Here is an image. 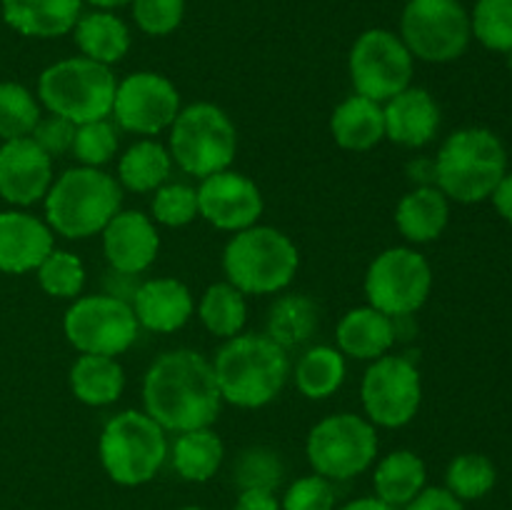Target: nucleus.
I'll return each instance as SVG.
<instances>
[{"label":"nucleus","mask_w":512,"mask_h":510,"mask_svg":"<svg viewBox=\"0 0 512 510\" xmlns=\"http://www.w3.org/2000/svg\"><path fill=\"white\" fill-rule=\"evenodd\" d=\"M130 13L138 30L153 38H165L183 23L185 0H130Z\"/></svg>","instance_id":"a19ab883"},{"label":"nucleus","mask_w":512,"mask_h":510,"mask_svg":"<svg viewBox=\"0 0 512 510\" xmlns=\"http://www.w3.org/2000/svg\"><path fill=\"white\" fill-rule=\"evenodd\" d=\"M98 455L113 483L138 488L160 473L168 458V438L145 410H123L103 425Z\"/></svg>","instance_id":"423d86ee"},{"label":"nucleus","mask_w":512,"mask_h":510,"mask_svg":"<svg viewBox=\"0 0 512 510\" xmlns=\"http://www.w3.org/2000/svg\"><path fill=\"white\" fill-rule=\"evenodd\" d=\"M385 138L403 148H425L438 135L443 115L425 88H405L383 105Z\"/></svg>","instance_id":"aec40b11"},{"label":"nucleus","mask_w":512,"mask_h":510,"mask_svg":"<svg viewBox=\"0 0 512 510\" xmlns=\"http://www.w3.org/2000/svg\"><path fill=\"white\" fill-rule=\"evenodd\" d=\"M168 150L183 173L203 180L233 165L238 130L230 115L215 103H190L180 108L168 128Z\"/></svg>","instance_id":"6e6552de"},{"label":"nucleus","mask_w":512,"mask_h":510,"mask_svg":"<svg viewBox=\"0 0 512 510\" xmlns=\"http://www.w3.org/2000/svg\"><path fill=\"white\" fill-rule=\"evenodd\" d=\"M285 465L273 448L253 445L235 460L233 478L240 490H273L283 483Z\"/></svg>","instance_id":"4c0bfd02"},{"label":"nucleus","mask_w":512,"mask_h":510,"mask_svg":"<svg viewBox=\"0 0 512 510\" xmlns=\"http://www.w3.org/2000/svg\"><path fill=\"white\" fill-rule=\"evenodd\" d=\"M338 510H395V508H390L388 503H383V500L375 498V495H368V498L350 500V503L340 505Z\"/></svg>","instance_id":"de8ad7c7"},{"label":"nucleus","mask_w":512,"mask_h":510,"mask_svg":"<svg viewBox=\"0 0 512 510\" xmlns=\"http://www.w3.org/2000/svg\"><path fill=\"white\" fill-rule=\"evenodd\" d=\"M403 510H465L463 500L455 498L448 488L440 485H425Z\"/></svg>","instance_id":"c03bdc74"},{"label":"nucleus","mask_w":512,"mask_h":510,"mask_svg":"<svg viewBox=\"0 0 512 510\" xmlns=\"http://www.w3.org/2000/svg\"><path fill=\"white\" fill-rule=\"evenodd\" d=\"M348 375L345 355L333 345H313L295 363V388L308 400H325L340 390Z\"/></svg>","instance_id":"7c9ffc66"},{"label":"nucleus","mask_w":512,"mask_h":510,"mask_svg":"<svg viewBox=\"0 0 512 510\" xmlns=\"http://www.w3.org/2000/svg\"><path fill=\"white\" fill-rule=\"evenodd\" d=\"M300 268L293 240L273 225H250L233 233L223 250V270L243 295H275L288 288Z\"/></svg>","instance_id":"39448f33"},{"label":"nucleus","mask_w":512,"mask_h":510,"mask_svg":"<svg viewBox=\"0 0 512 510\" xmlns=\"http://www.w3.org/2000/svg\"><path fill=\"white\" fill-rule=\"evenodd\" d=\"M113 70L95 60L73 55L48 65L38 78V98L50 115L75 125L110 118L115 100Z\"/></svg>","instance_id":"0eeeda50"},{"label":"nucleus","mask_w":512,"mask_h":510,"mask_svg":"<svg viewBox=\"0 0 512 510\" xmlns=\"http://www.w3.org/2000/svg\"><path fill=\"white\" fill-rule=\"evenodd\" d=\"M30 138L50 155H63L73 148V138H75V123L70 120L60 118V115H50V118H40L35 130L30 133Z\"/></svg>","instance_id":"37998d69"},{"label":"nucleus","mask_w":512,"mask_h":510,"mask_svg":"<svg viewBox=\"0 0 512 510\" xmlns=\"http://www.w3.org/2000/svg\"><path fill=\"white\" fill-rule=\"evenodd\" d=\"M55 248L53 230L25 210L0 213V270L23 275L38 268Z\"/></svg>","instance_id":"6ab92c4d"},{"label":"nucleus","mask_w":512,"mask_h":510,"mask_svg":"<svg viewBox=\"0 0 512 510\" xmlns=\"http://www.w3.org/2000/svg\"><path fill=\"white\" fill-rule=\"evenodd\" d=\"M133 313L140 328L153 333H175L193 318V293L175 278H150L135 288Z\"/></svg>","instance_id":"412c9836"},{"label":"nucleus","mask_w":512,"mask_h":510,"mask_svg":"<svg viewBox=\"0 0 512 510\" xmlns=\"http://www.w3.org/2000/svg\"><path fill=\"white\" fill-rule=\"evenodd\" d=\"M470 30L493 53L512 50V0H478L470 13Z\"/></svg>","instance_id":"c9c22d12"},{"label":"nucleus","mask_w":512,"mask_h":510,"mask_svg":"<svg viewBox=\"0 0 512 510\" xmlns=\"http://www.w3.org/2000/svg\"><path fill=\"white\" fill-rule=\"evenodd\" d=\"M280 510H335L333 480L323 475H303L288 485Z\"/></svg>","instance_id":"79ce46f5"},{"label":"nucleus","mask_w":512,"mask_h":510,"mask_svg":"<svg viewBox=\"0 0 512 510\" xmlns=\"http://www.w3.org/2000/svg\"><path fill=\"white\" fill-rule=\"evenodd\" d=\"M320 310L308 295H283L273 303L268 313V338H273L280 348L290 350L308 343L318 330Z\"/></svg>","instance_id":"2f4dec72"},{"label":"nucleus","mask_w":512,"mask_h":510,"mask_svg":"<svg viewBox=\"0 0 512 510\" xmlns=\"http://www.w3.org/2000/svg\"><path fill=\"white\" fill-rule=\"evenodd\" d=\"M498 483V468L483 453H460L450 460L445 470V488L458 500H480L493 493Z\"/></svg>","instance_id":"72a5a7b5"},{"label":"nucleus","mask_w":512,"mask_h":510,"mask_svg":"<svg viewBox=\"0 0 512 510\" xmlns=\"http://www.w3.org/2000/svg\"><path fill=\"white\" fill-rule=\"evenodd\" d=\"M400 40L415 60L453 63L470 48V13L460 0H408L400 15Z\"/></svg>","instance_id":"9d476101"},{"label":"nucleus","mask_w":512,"mask_h":510,"mask_svg":"<svg viewBox=\"0 0 512 510\" xmlns=\"http://www.w3.org/2000/svg\"><path fill=\"white\" fill-rule=\"evenodd\" d=\"M83 3L93 5L98 10H118L123 5H130V0H83Z\"/></svg>","instance_id":"09e8293b"},{"label":"nucleus","mask_w":512,"mask_h":510,"mask_svg":"<svg viewBox=\"0 0 512 510\" xmlns=\"http://www.w3.org/2000/svg\"><path fill=\"white\" fill-rule=\"evenodd\" d=\"M348 73L358 95L388 103L393 95L413 85L415 58L398 33L370 28L355 38L348 55Z\"/></svg>","instance_id":"f8f14e48"},{"label":"nucleus","mask_w":512,"mask_h":510,"mask_svg":"<svg viewBox=\"0 0 512 510\" xmlns=\"http://www.w3.org/2000/svg\"><path fill=\"white\" fill-rule=\"evenodd\" d=\"M70 153L85 168H103L118 153V128L110 118L90 120L75 125V138Z\"/></svg>","instance_id":"58836bf2"},{"label":"nucleus","mask_w":512,"mask_h":510,"mask_svg":"<svg viewBox=\"0 0 512 510\" xmlns=\"http://www.w3.org/2000/svg\"><path fill=\"white\" fill-rule=\"evenodd\" d=\"M335 343L340 353L348 358L373 363L388 355L395 345V323L390 315L380 313L373 305L353 308L338 320Z\"/></svg>","instance_id":"5701e85b"},{"label":"nucleus","mask_w":512,"mask_h":510,"mask_svg":"<svg viewBox=\"0 0 512 510\" xmlns=\"http://www.w3.org/2000/svg\"><path fill=\"white\" fill-rule=\"evenodd\" d=\"M213 370L223 403L258 410L273 403L285 388L290 358L288 350L265 333H240L220 345Z\"/></svg>","instance_id":"f03ea898"},{"label":"nucleus","mask_w":512,"mask_h":510,"mask_svg":"<svg viewBox=\"0 0 512 510\" xmlns=\"http://www.w3.org/2000/svg\"><path fill=\"white\" fill-rule=\"evenodd\" d=\"M198 318L203 328L215 338H235V335L243 333L245 323H248L245 295L235 285H230L228 280L213 283L200 298Z\"/></svg>","instance_id":"473e14b6"},{"label":"nucleus","mask_w":512,"mask_h":510,"mask_svg":"<svg viewBox=\"0 0 512 510\" xmlns=\"http://www.w3.org/2000/svg\"><path fill=\"white\" fill-rule=\"evenodd\" d=\"M103 255L120 275L145 273L160 253V233L140 210H118L103 228Z\"/></svg>","instance_id":"a211bd4d"},{"label":"nucleus","mask_w":512,"mask_h":510,"mask_svg":"<svg viewBox=\"0 0 512 510\" xmlns=\"http://www.w3.org/2000/svg\"><path fill=\"white\" fill-rule=\"evenodd\" d=\"M173 158L163 143L143 138L130 145L118 160V183L130 193H155L168 183Z\"/></svg>","instance_id":"c85d7f7f"},{"label":"nucleus","mask_w":512,"mask_h":510,"mask_svg":"<svg viewBox=\"0 0 512 510\" xmlns=\"http://www.w3.org/2000/svg\"><path fill=\"white\" fill-rule=\"evenodd\" d=\"M53 158L33 138L0 145V198L15 208L40 203L53 185Z\"/></svg>","instance_id":"f3484780"},{"label":"nucleus","mask_w":512,"mask_h":510,"mask_svg":"<svg viewBox=\"0 0 512 510\" xmlns=\"http://www.w3.org/2000/svg\"><path fill=\"white\" fill-rule=\"evenodd\" d=\"M198 213L213 228L225 233L258 225L265 210V200L255 180L238 170H220L200 180L198 188Z\"/></svg>","instance_id":"dca6fc26"},{"label":"nucleus","mask_w":512,"mask_h":510,"mask_svg":"<svg viewBox=\"0 0 512 510\" xmlns=\"http://www.w3.org/2000/svg\"><path fill=\"white\" fill-rule=\"evenodd\" d=\"M233 510H280V500L273 490H240Z\"/></svg>","instance_id":"a18cd8bd"},{"label":"nucleus","mask_w":512,"mask_h":510,"mask_svg":"<svg viewBox=\"0 0 512 510\" xmlns=\"http://www.w3.org/2000/svg\"><path fill=\"white\" fill-rule=\"evenodd\" d=\"M173 468L188 483H208L225 460V445L210 428H195L178 433L173 445Z\"/></svg>","instance_id":"c756f323"},{"label":"nucleus","mask_w":512,"mask_h":510,"mask_svg":"<svg viewBox=\"0 0 512 510\" xmlns=\"http://www.w3.org/2000/svg\"><path fill=\"white\" fill-rule=\"evenodd\" d=\"M508 173V150L490 128L470 125L445 138L433 163L435 185L448 200L475 205L490 200Z\"/></svg>","instance_id":"7ed1b4c3"},{"label":"nucleus","mask_w":512,"mask_h":510,"mask_svg":"<svg viewBox=\"0 0 512 510\" xmlns=\"http://www.w3.org/2000/svg\"><path fill=\"white\" fill-rule=\"evenodd\" d=\"M178 510H208V508H200V505H183V508Z\"/></svg>","instance_id":"8fccbe9b"},{"label":"nucleus","mask_w":512,"mask_h":510,"mask_svg":"<svg viewBox=\"0 0 512 510\" xmlns=\"http://www.w3.org/2000/svg\"><path fill=\"white\" fill-rule=\"evenodd\" d=\"M73 40L83 58L113 68L128 55L130 28L120 15H115V10L93 8L80 15L73 28Z\"/></svg>","instance_id":"a878e982"},{"label":"nucleus","mask_w":512,"mask_h":510,"mask_svg":"<svg viewBox=\"0 0 512 510\" xmlns=\"http://www.w3.org/2000/svg\"><path fill=\"white\" fill-rule=\"evenodd\" d=\"M40 115V103L25 85L0 83V140L30 138Z\"/></svg>","instance_id":"f704fd0d"},{"label":"nucleus","mask_w":512,"mask_h":510,"mask_svg":"<svg viewBox=\"0 0 512 510\" xmlns=\"http://www.w3.org/2000/svg\"><path fill=\"white\" fill-rule=\"evenodd\" d=\"M490 200H493V205H495V210H498L500 218L508 220V223L512 225V173L503 175V180H500L498 188L493 190Z\"/></svg>","instance_id":"49530a36"},{"label":"nucleus","mask_w":512,"mask_h":510,"mask_svg":"<svg viewBox=\"0 0 512 510\" xmlns=\"http://www.w3.org/2000/svg\"><path fill=\"white\" fill-rule=\"evenodd\" d=\"M180 93L170 78L155 70H138L118 80L113 118L118 128L153 138L173 125L180 113Z\"/></svg>","instance_id":"2eb2a0df"},{"label":"nucleus","mask_w":512,"mask_h":510,"mask_svg":"<svg viewBox=\"0 0 512 510\" xmlns=\"http://www.w3.org/2000/svg\"><path fill=\"white\" fill-rule=\"evenodd\" d=\"M38 273V283L50 298H63V300H75L83 293L85 285V265L70 250H58L53 248L48 253V258L35 268Z\"/></svg>","instance_id":"e433bc0d"},{"label":"nucleus","mask_w":512,"mask_h":510,"mask_svg":"<svg viewBox=\"0 0 512 510\" xmlns=\"http://www.w3.org/2000/svg\"><path fill=\"white\" fill-rule=\"evenodd\" d=\"M378 430L368 418L335 413L310 428L305 455L313 473L328 480H350L363 475L378 458Z\"/></svg>","instance_id":"1a4fd4ad"},{"label":"nucleus","mask_w":512,"mask_h":510,"mask_svg":"<svg viewBox=\"0 0 512 510\" xmlns=\"http://www.w3.org/2000/svg\"><path fill=\"white\" fill-rule=\"evenodd\" d=\"M365 418L375 428H403L418 415L423 403V378L418 365L405 355L373 360L360 383Z\"/></svg>","instance_id":"4468645a"},{"label":"nucleus","mask_w":512,"mask_h":510,"mask_svg":"<svg viewBox=\"0 0 512 510\" xmlns=\"http://www.w3.org/2000/svg\"><path fill=\"white\" fill-rule=\"evenodd\" d=\"M68 343L85 355H123L138 340L133 305L118 295H78L63 318Z\"/></svg>","instance_id":"ddd939ff"},{"label":"nucleus","mask_w":512,"mask_h":510,"mask_svg":"<svg viewBox=\"0 0 512 510\" xmlns=\"http://www.w3.org/2000/svg\"><path fill=\"white\" fill-rule=\"evenodd\" d=\"M143 405L165 433L210 428L223 408L213 360L190 348L160 353L143 378Z\"/></svg>","instance_id":"f257e3e1"},{"label":"nucleus","mask_w":512,"mask_h":510,"mask_svg":"<svg viewBox=\"0 0 512 510\" xmlns=\"http://www.w3.org/2000/svg\"><path fill=\"white\" fill-rule=\"evenodd\" d=\"M433 290V268L428 258L408 245H395L375 255L365 273V298L390 318L418 313Z\"/></svg>","instance_id":"9b49d317"},{"label":"nucleus","mask_w":512,"mask_h":510,"mask_svg":"<svg viewBox=\"0 0 512 510\" xmlns=\"http://www.w3.org/2000/svg\"><path fill=\"white\" fill-rule=\"evenodd\" d=\"M45 223L68 240H85L103 233L123 205V188L103 168L65 170L45 195Z\"/></svg>","instance_id":"20e7f679"},{"label":"nucleus","mask_w":512,"mask_h":510,"mask_svg":"<svg viewBox=\"0 0 512 510\" xmlns=\"http://www.w3.org/2000/svg\"><path fill=\"white\" fill-rule=\"evenodd\" d=\"M3 20L25 38H60L73 33L83 0H0Z\"/></svg>","instance_id":"4be33fe9"},{"label":"nucleus","mask_w":512,"mask_h":510,"mask_svg":"<svg viewBox=\"0 0 512 510\" xmlns=\"http://www.w3.org/2000/svg\"><path fill=\"white\" fill-rule=\"evenodd\" d=\"M375 498L390 508H405L428 485L425 460L413 450H393L375 465Z\"/></svg>","instance_id":"cd10ccee"},{"label":"nucleus","mask_w":512,"mask_h":510,"mask_svg":"<svg viewBox=\"0 0 512 510\" xmlns=\"http://www.w3.org/2000/svg\"><path fill=\"white\" fill-rule=\"evenodd\" d=\"M330 135L343 150L368 153L385 140V115L383 103L365 98V95H348L330 115Z\"/></svg>","instance_id":"393cba45"},{"label":"nucleus","mask_w":512,"mask_h":510,"mask_svg":"<svg viewBox=\"0 0 512 510\" xmlns=\"http://www.w3.org/2000/svg\"><path fill=\"white\" fill-rule=\"evenodd\" d=\"M405 3H408V0H405Z\"/></svg>","instance_id":"603ef678"},{"label":"nucleus","mask_w":512,"mask_h":510,"mask_svg":"<svg viewBox=\"0 0 512 510\" xmlns=\"http://www.w3.org/2000/svg\"><path fill=\"white\" fill-rule=\"evenodd\" d=\"M150 218L165 228H185L200 218L198 190L185 183H165L150 200Z\"/></svg>","instance_id":"ea45409f"},{"label":"nucleus","mask_w":512,"mask_h":510,"mask_svg":"<svg viewBox=\"0 0 512 510\" xmlns=\"http://www.w3.org/2000/svg\"><path fill=\"white\" fill-rule=\"evenodd\" d=\"M508 70L512 73V50L508 53Z\"/></svg>","instance_id":"3c124183"},{"label":"nucleus","mask_w":512,"mask_h":510,"mask_svg":"<svg viewBox=\"0 0 512 510\" xmlns=\"http://www.w3.org/2000/svg\"><path fill=\"white\" fill-rule=\"evenodd\" d=\"M70 393L90 408H105L120 400L125 390V370L110 355H85L70 365Z\"/></svg>","instance_id":"bb28decb"},{"label":"nucleus","mask_w":512,"mask_h":510,"mask_svg":"<svg viewBox=\"0 0 512 510\" xmlns=\"http://www.w3.org/2000/svg\"><path fill=\"white\" fill-rule=\"evenodd\" d=\"M450 223V200L438 185H418L400 198L395 225L408 243H433Z\"/></svg>","instance_id":"b1692460"}]
</instances>
